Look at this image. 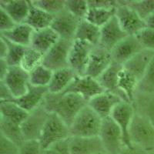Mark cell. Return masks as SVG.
I'll list each match as a JSON object with an SVG mask.
<instances>
[{
    "label": "cell",
    "instance_id": "6da1fadb",
    "mask_svg": "<svg viewBox=\"0 0 154 154\" xmlns=\"http://www.w3.org/2000/svg\"><path fill=\"white\" fill-rule=\"evenodd\" d=\"M42 105L49 113H55L69 127L79 112L88 105L86 100L75 93H48Z\"/></svg>",
    "mask_w": 154,
    "mask_h": 154
},
{
    "label": "cell",
    "instance_id": "7a4b0ae2",
    "mask_svg": "<svg viewBox=\"0 0 154 154\" xmlns=\"http://www.w3.org/2000/svg\"><path fill=\"white\" fill-rule=\"evenodd\" d=\"M103 119L89 106H86L76 116L69 126L70 137H98Z\"/></svg>",
    "mask_w": 154,
    "mask_h": 154
},
{
    "label": "cell",
    "instance_id": "3957f363",
    "mask_svg": "<svg viewBox=\"0 0 154 154\" xmlns=\"http://www.w3.org/2000/svg\"><path fill=\"white\" fill-rule=\"evenodd\" d=\"M129 135L132 146L149 152L154 151V126L147 118L135 112Z\"/></svg>",
    "mask_w": 154,
    "mask_h": 154
},
{
    "label": "cell",
    "instance_id": "277c9868",
    "mask_svg": "<svg viewBox=\"0 0 154 154\" xmlns=\"http://www.w3.org/2000/svg\"><path fill=\"white\" fill-rule=\"evenodd\" d=\"M70 137L69 127L56 114L49 113L39 139L43 152L49 149L56 143Z\"/></svg>",
    "mask_w": 154,
    "mask_h": 154
},
{
    "label": "cell",
    "instance_id": "5b68a950",
    "mask_svg": "<svg viewBox=\"0 0 154 154\" xmlns=\"http://www.w3.org/2000/svg\"><path fill=\"white\" fill-rule=\"evenodd\" d=\"M99 137L108 154H119L126 147L120 128L111 116L103 119Z\"/></svg>",
    "mask_w": 154,
    "mask_h": 154
},
{
    "label": "cell",
    "instance_id": "8992f818",
    "mask_svg": "<svg viewBox=\"0 0 154 154\" xmlns=\"http://www.w3.org/2000/svg\"><path fill=\"white\" fill-rule=\"evenodd\" d=\"M73 41L60 38L43 56L42 65L53 72L69 67V56Z\"/></svg>",
    "mask_w": 154,
    "mask_h": 154
},
{
    "label": "cell",
    "instance_id": "52a82bcc",
    "mask_svg": "<svg viewBox=\"0 0 154 154\" xmlns=\"http://www.w3.org/2000/svg\"><path fill=\"white\" fill-rule=\"evenodd\" d=\"M49 112L41 105L29 113L21 125V130L25 141L39 140Z\"/></svg>",
    "mask_w": 154,
    "mask_h": 154
},
{
    "label": "cell",
    "instance_id": "ba28073f",
    "mask_svg": "<svg viewBox=\"0 0 154 154\" xmlns=\"http://www.w3.org/2000/svg\"><path fill=\"white\" fill-rule=\"evenodd\" d=\"M116 17L121 27L128 35H136L139 32L146 28L145 21L133 9L123 3L122 1H117L116 8Z\"/></svg>",
    "mask_w": 154,
    "mask_h": 154
},
{
    "label": "cell",
    "instance_id": "9c48e42d",
    "mask_svg": "<svg viewBox=\"0 0 154 154\" xmlns=\"http://www.w3.org/2000/svg\"><path fill=\"white\" fill-rule=\"evenodd\" d=\"M94 46L83 41L75 39L69 56V67L78 75H85L89 56Z\"/></svg>",
    "mask_w": 154,
    "mask_h": 154
},
{
    "label": "cell",
    "instance_id": "30bf717a",
    "mask_svg": "<svg viewBox=\"0 0 154 154\" xmlns=\"http://www.w3.org/2000/svg\"><path fill=\"white\" fill-rule=\"evenodd\" d=\"M105 92L99 81L88 75H77L63 93H75L88 102L97 95Z\"/></svg>",
    "mask_w": 154,
    "mask_h": 154
},
{
    "label": "cell",
    "instance_id": "8fae6325",
    "mask_svg": "<svg viewBox=\"0 0 154 154\" xmlns=\"http://www.w3.org/2000/svg\"><path fill=\"white\" fill-rule=\"evenodd\" d=\"M9 88L13 98L18 99L26 94L30 85L29 73L23 69L20 66H10L3 80Z\"/></svg>",
    "mask_w": 154,
    "mask_h": 154
},
{
    "label": "cell",
    "instance_id": "7c38bea8",
    "mask_svg": "<svg viewBox=\"0 0 154 154\" xmlns=\"http://www.w3.org/2000/svg\"><path fill=\"white\" fill-rule=\"evenodd\" d=\"M134 115L135 108L133 103L122 101L116 106L110 116L120 128L123 133V142L125 146L127 147L133 146L130 143L129 132Z\"/></svg>",
    "mask_w": 154,
    "mask_h": 154
},
{
    "label": "cell",
    "instance_id": "4fadbf2b",
    "mask_svg": "<svg viewBox=\"0 0 154 154\" xmlns=\"http://www.w3.org/2000/svg\"><path fill=\"white\" fill-rule=\"evenodd\" d=\"M80 20L65 9L55 15L51 28L60 38L74 40Z\"/></svg>",
    "mask_w": 154,
    "mask_h": 154
},
{
    "label": "cell",
    "instance_id": "5bb4252c",
    "mask_svg": "<svg viewBox=\"0 0 154 154\" xmlns=\"http://www.w3.org/2000/svg\"><path fill=\"white\" fill-rule=\"evenodd\" d=\"M112 63L110 51L100 46H94L89 56L85 75L97 79Z\"/></svg>",
    "mask_w": 154,
    "mask_h": 154
},
{
    "label": "cell",
    "instance_id": "9a60e30c",
    "mask_svg": "<svg viewBox=\"0 0 154 154\" xmlns=\"http://www.w3.org/2000/svg\"><path fill=\"white\" fill-rule=\"evenodd\" d=\"M143 49L135 35H128L111 50L112 62L123 66L127 61Z\"/></svg>",
    "mask_w": 154,
    "mask_h": 154
},
{
    "label": "cell",
    "instance_id": "2e32d148",
    "mask_svg": "<svg viewBox=\"0 0 154 154\" xmlns=\"http://www.w3.org/2000/svg\"><path fill=\"white\" fill-rule=\"evenodd\" d=\"M128 35L122 29L116 16L100 29V41L99 46L110 51Z\"/></svg>",
    "mask_w": 154,
    "mask_h": 154
},
{
    "label": "cell",
    "instance_id": "e0dca14e",
    "mask_svg": "<svg viewBox=\"0 0 154 154\" xmlns=\"http://www.w3.org/2000/svg\"><path fill=\"white\" fill-rule=\"evenodd\" d=\"M122 101L123 100L117 95L105 91L89 100L88 106L103 119L109 117L116 106Z\"/></svg>",
    "mask_w": 154,
    "mask_h": 154
},
{
    "label": "cell",
    "instance_id": "ac0fdd59",
    "mask_svg": "<svg viewBox=\"0 0 154 154\" xmlns=\"http://www.w3.org/2000/svg\"><path fill=\"white\" fill-rule=\"evenodd\" d=\"M70 154H98L105 152L100 137L69 138Z\"/></svg>",
    "mask_w": 154,
    "mask_h": 154
},
{
    "label": "cell",
    "instance_id": "d6986e66",
    "mask_svg": "<svg viewBox=\"0 0 154 154\" xmlns=\"http://www.w3.org/2000/svg\"><path fill=\"white\" fill-rule=\"evenodd\" d=\"M154 57V51L143 49L123 66V69L140 81Z\"/></svg>",
    "mask_w": 154,
    "mask_h": 154
},
{
    "label": "cell",
    "instance_id": "ffe728a7",
    "mask_svg": "<svg viewBox=\"0 0 154 154\" xmlns=\"http://www.w3.org/2000/svg\"><path fill=\"white\" fill-rule=\"evenodd\" d=\"M48 93V87L34 86L30 84L28 91L26 93V94L12 101L16 103L17 105L28 112H30L42 105Z\"/></svg>",
    "mask_w": 154,
    "mask_h": 154
},
{
    "label": "cell",
    "instance_id": "44dd1931",
    "mask_svg": "<svg viewBox=\"0 0 154 154\" xmlns=\"http://www.w3.org/2000/svg\"><path fill=\"white\" fill-rule=\"evenodd\" d=\"M122 69H123L122 65L112 63L110 66L99 77L97 80L99 81L100 84L103 88L105 91L117 95L123 101L130 103L128 101L126 96L119 90V86H118L119 75Z\"/></svg>",
    "mask_w": 154,
    "mask_h": 154
},
{
    "label": "cell",
    "instance_id": "7402d4cb",
    "mask_svg": "<svg viewBox=\"0 0 154 154\" xmlns=\"http://www.w3.org/2000/svg\"><path fill=\"white\" fill-rule=\"evenodd\" d=\"M60 36L51 28L34 31L29 47L44 55L60 39Z\"/></svg>",
    "mask_w": 154,
    "mask_h": 154
},
{
    "label": "cell",
    "instance_id": "603a6c76",
    "mask_svg": "<svg viewBox=\"0 0 154 154\" xmlns=\"http://www.w3.org/2000/svg\"><path fill=\"white\" fill-rule=\"evenodd\" d=\"M0 8L5 10L16 24H22L28 17L29 2L27 0H1Z\"/></svg>",
    "mask_w": 154,
    "mask_h": 154
},
{
    "label": "cell",
    "instance_id": "cb8c5ba5",
    "mask_svg": "<svg viewBox=\"0 0 154 154\" xmlns=\"http://www.w3.org/2000/svg\"><path fill=\"white\" fill-rule=\"evenodd\" d=\"M77 75L70 67L54 71L50 82L47 86L49 93L52 94L63 93Z\"/></svg>",
    "mask_w": 154,
    "mask_h": 154
},
{
    "label": "cell",
    "instance_id": "d4e9b609",
    "mask_svg": "<svg viewBox=\"0 0 154 154\" xmlns=\"http://www.w3.org/2000/svg\"><path fill=\"white\" fill-rule=\"evenodd\" d=\"M34 29L26 23L16 25L9 31L1 32V36L12 43L24 47H29Z\"/></svg>",
    "mask_w": 154,
    "mask_h": 154
},
{
    "label": "cell",
    "instance_id": "484cf974",
    "mask_svg": "<svg viewBox=\"0 0 154 154\" xmlns=\"http://www.w3.org/2000/svg\"><path fill=\"white\" fill-rule=\"evenodd\" d=\"M29 2V12L28 17L24 23L29 25L33 29L34 31L44 29L51 27L54 19V15L49 14L42 9L36 7L32 2Z\"/></svg>",
    "mask_w": 154,
    "mask_h": 154
},
{
    "label": "cell",
    "instance_id": "4316f807",
    "mask_svg": "<svg viewBox=\"0 0 154 154\" xmlns=\"http://www.w3.org/2000/svg\"><path fill=\"white\" fill-rule=\"evenodd\" d=\"M29 113L13 101H0V119L21 126Z\"/></svg>",
    "mask_w": 154,
    "mask_h": 154
},
{
    "label": "cell",
    "instance_id": "83f0119b",
    "mask_svg": "<svg viewBox=\"0 0 154 154\" xmlns=\"http://www.w3.org/2000/svg\"><path fill=\"white\" fill-rule=\"evenodd\" d=\"M100 29L101 28L93 25L86 19H81L77 28L75 39L86 42L94 46H99L100 41Z\"/></svg>",
    "mask_w": 154,
    "mask_h": 154
},
{
    "label": "cell",
    "instance_id": "f1b7e54d",
    "mask_svg": "<svg viewBox=\"0 0 154 154\" xmlns=\"http://www.w3.org/2000/svg\"><path fill=\"white\" fill-rule=\"evenodd\" d=\"M133 105L135 112L147 118L154 126V94L137 93Z\"/></svg>",
    "mask_w": 154,
    "mask_h": 154
},
{
    "label": "cell",
    "instance_id": "f546056e",
    "mask_svg": "<svg viewBox=\"0 0 154 154\" xmlns=\"http://www.w3.org/2000/svg\"><path fill=\"white\" fill-rule=\"evenodd\" d=\"M138 85L139 81L123 67L119 72L118 86L119 90L126 96L128 101L131 103L134 102Z\"/></svg>",
    "mask_w": 154,
    "mask_h": 154
},
{
    "label": "cell",
    "instance_id": "4dcf8cb0",
    "mask_svg": "<svg viewBox=\"0 0 154 154\" xmlns=\"http://www.w3.org/2000/svg\"><path fill=\"white\" fill-rule=\"evenodd\" d=\"M116 16V8L114 9H100L89 8L86 19L96 26L103 27Z\"/></svg>",
    "mask_w": 154,
    "mask_h": 154
},
{
    "label": "cell",
    "instance_id": "1f68e13d",
    "mask_svg": "<svg viewBox=\"0 0 154 154\" xmlns=\"http://www.w3.org/2000/svg\"><path fill=\"white\" fill-rule=\"evenodd\" d=\"M0 133L19 147L25 142L21 126L14 124L3 119H0Z\"/></svg>",
    "mask_w": 154,
    "mask_h": 154
},
{
    "label": "cell",
    "instance_id": "d6a6232c",
    "mask_svg": "<svg viewBox=\"0 0 154 154\" xmlns=\"http://www.w3.org/2000/svg\"><path fill=\"white\" fill-rule=\"evenodd\" d=\"M53 71L42 64L29 72V82L32 86L47 87L53 77Z\"/></svg>",
    "mask_w": 154,
    "mask_h": 154
},
{
    "label": "cell",
    "instance_id": "836d02e7",
    "mask_svg": "<svg viewBox=\"0 0 154 154\" xmlns=\"http://www.w3.org/2000/svg\"><path fill=\"white\" fill-rule=\"evenodd\" d=\"M123 2L143 20L154 12V0H123Z\"/></svg>",
    "mask_w": 154,
    "mask_h": 154
},
{
    "label": "cell",
    "instance_id": "e575fe53",
    "mask_svg": "<svg viewBox=\"0 0 154 154\" xmlns=\"http://www.w3.org/2000/svg\"><path fill=\"white\" fill-rule=\"evenodd\" d=\"M43 60V55L31 47H27L20 66L29 73L31 71L41 65Z\"/></svg>",
    "mask_w": 154,
    "mask_h": 154
},
{
    "label": "cell",
    "instance_id": "d590c367",
    "mask_svg": "<svg viewBox=\"0 0 154 154\" xmlns=\"http://www.w3.org/2000/svg\"><path fill=\"white\" fill-rule=\"evenodd\" d=\"M137 93L154 94V57L149 63L142 79L139 82Z\"/></svg>",
    "mask_w": 154,
    "mask_h": 154
},
{
    "label": "cell",
    "instance_id": "8d00e7d4",
    "mask_svg": "<svg viewBox=\"0 0 154 154\" xmlns=\"http://www.w3.org/2000/svg\"><path fill=\"white\" fill-rule=\"evenodd\" d=\"M5 41L8 44V53L5 58V61L7 62L9 66H20L27 47L12 43V42L8 41L7 39H5Z\"/></svg>",
    "mask_w": 154,
    "mask_h": 154
},
{
    "label": "cell",
    "instance_id": "74e56055",
    "mask_svg": "<svg viewBox=\"0 0 154 154\" xmlns=\"http://www.w3.org/2000/svg\"><path fill=\"white\" fill-rule=\"evenodd\" d=\"M65 9L78 19H83L89 8L87 0H66Z\"/></svg>",
    "mask_w": 154,
    "mask_h": 154
},
{
    "label": "cell",
    "instance_id": "f35d334b",
    "mask_svg": "<svg viewBox=\"0 0 154 154\" xmlns=\"http://www.w3.org/2000/svg\"><path fill=\"white\" fill-rule=\"evenodd\" d=\"M32 2L36 7L54 16L65 9L66 0H32Z\"/></svg>",
    "mask_w": 154,
    "mask_h": 154
},
{
    "label": "cell",
    "instance_id": "ab89813d",
    "mask_svg": "<svg viewBox=\"0 0 154 154\" xmlns=\"http://www.w3.org/2000/svg\"><path fill=\"white\" fill-rule=\"evenodd\" d=\"M143 49L154 51V29L150 28L143 29L135 35Z\"/></svg>",
    "mask_w": 154,
    "mask_h": 154
},
{
    "label": "cell",
    "instance_id": "60d3db41",
    "mask_svg": "<svg viewBox=\"0 0 154 154\" xmlns=\"http://www.w3.org/2000/svg\"><path fill=\"white\" fill-rule=\"evenodd\" d=\"M42 150L38 140L25 141L19 147V154H42Z\"/></svg>",
    "mask_w": 154,
    "mask_h": 154
},
{
    "label": "cell",
    "instance_id": "b9f144b4",
    "mask_svg": "<svg viewBox=\"0 0 154 154\" xmlns=\"http://www.w3.org/2000/svg\"><path fill=\"white\" fill-rule=\"evenodd\" d=\"M19 147L11 140L0 136V154H19Z\"/></svg>",
    "mask_w": 154,
    "mask_h": 154
},
{
    "label": "cell",
    "instance_id": "7bdbcfd3",
    "mask_svg": "<svg viewBox=\"0 0 154 154\" xmlns=\"http://www.w3.org/2000/svg\"><path fill=\"white\" fill-rule=\"evenodd\" d=\"M16 24L15 21L5 10L0 8V32L9 31L16 26Z\"/></svg>",
    "mask_w": 154,
    "mask_h": 154
},
{
    "label": "cell",
    "instance_id": "ee69618b",
    "mask_svg": "<svg viewBox=\"0 0 154 154\" xmlns=\"http://www.w3.org/2000/svg\"><path fill=\"white\" fill-rule=\"evenodd\" d=\"M89 8L114 9L117 6V0H87Z\"/></svg>",
    "mask_w": 154,
    "mask_h": 154
},
{
    "label": "cell",
    "instance_id": "f6af8a7d",
    "mask_svg": "<svg viewBox=\"0 0 154 154\" xmlns=\"http://www.w3.org/2000/svg\"><path fill=\"white\" fill-rule=\"evenodd\" d=\"M69 138L61 140L53 144L49 149H53L58 154H70L69 144Z\"/></svg>",
    "mask_w": 154,
    "mask_h": 154
},
{
    "label": "cell",
    "instance_id": "bcb514c9",
    "mask_svg": "<svg viewBox=\"0 0 154 154\" xmlns=\"http://www.w3.org/2000/svg\"><path fill=\"white\" fill-rule=\"evenodd\" d=\"M13 100V96L9 88L4 83V82L0 81V101H12Z\"/></svg>",
    "mask_w": 154,
    "mask_h": 154
},
{
    "label": "cell",
    "instance_id": "7dc6e473",
    "mask_svg": "<svg viewBox=\"0 0 154 154\" xmlns=\"http://www.w3.org/2000/svg\"><path fill=\"white\" fill-rule=\"evenodd\" d=\"M119 154H149V152L136 146H126Z\"/></svg>",
    "mask_w": 154,
    "mask_h": 154
},
{
    "label": "cell",
    "instance_id": "c3c4849f",
    "mask_svg": "<svg viewBox=\"0 0 154 154\" xmlns=\"http://www.w3.org/2000/svg\"><path fill=\"white\" fill-rule=\"evenodd\" d=\"M9 66L5 59H0V80H3L9 69Z\"/></svg>",
    "mask_w": 154,
    "mask_h": 154
},
{
    "label": "cell",
    "instance_id": "681fc988",
    "mask_svg": "<svg viewBox=\"0 0 154 154\" xmlns=\"http://www.w3.org/2000/svg\"><path fill=\"white\" fill-rule=\"evenodd\" d=\"M8 53V44L4 38L0 37V59H5Z\"/></svg>",
    "mask_w": 154,
    "mask_h": 154
},
{
    "label": "cell",
    "instance_id": "f907efd6",
    "mask_svg": "<svg viewBox=\"0 0 154 154\" xmlns=\"http://www.w3.org/2000/svg\"><path fill=\"white\" fill-rule=\"evenodd\" d=\"M144 21L146 25V27L154 29V12H152L150 16H148Z\"/></svg>",
    "mask_w": 154,
    "mask_h": 154
},
{
    "label": "cell",
    "instance_id": "816d5d0a",
    "mask_svg": "<svg viewBox=\"0 0 154 154\" xmlns=\"http://www.w3.org/2000/svg\"><path fill=\"white\" fill-rule=\"evenodd\" d=\"M42 154H58V153L56 152H55L54 150H53V149H46V150H44Z\"/></svg>",
    "mask_w": 154,
    "mask_h": 154
},
{
    "label": "cell",
    "instance_id": "f5cc1de1",
    "mask_svg": "<svg viewBox=\"0 0 154 154\" xmlns=\"http://www.w3.org/2000/svg\"><path fill=\"white\" fill-rule=\"evenodd\" d=\"M98 154H108V153L106 152H100V153H98Z\"/></svg>",
    "mask_w": 154,
    "mask_h": 154
}]
</instances>
